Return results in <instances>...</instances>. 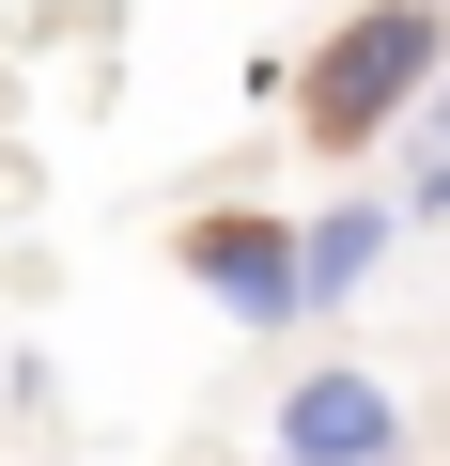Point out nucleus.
Listing matches in <instances>:
<instances>
[{"label":"nucleus","mask_w":450,"mask_h":466,"mask_svg":"<svg viewBox=\"0 0 450 466\" xmlns=\"http://www.w3.org/2000/svg\"><path fill=\"white\" fill-rule=\"evenodd\" d=\"M171 280H202V311L217 327H311V296H295V218L280 202H202L186 233H171Z\"/></svg>","instance_id":"obj_2"},{"label":"nucleus","mask_w":450,"mask_h":466,"mask_svg":"<svg viewBox=\"0 0 450 466\" xmlns=\"http://www.w3.org/2000/svg\"><path fill=\"white\" fill-rule=\"evenodd\" d=\"M388 249H404L388 187H342V202H311V218H295V296H311V311H357Z\"/></svg>","instance_id":"obj_4"},{"label":"nucleus","mask_w":450,"mask_h":466,"mask_svg":"<svg viewBox=\"0 0 450 466\" xmlns=\"http://www.w3.org/2000/svg\"><path fill=\"white\" fill-rule=\"evenodd\" d=\"M388 218H404V233H435V218H450V156H419V171H404V202H388Z\"/></svg>","instance_id":"obj_5"},{"label":"nucleus","mask_w":450,"mask_h":466,"mask_svg":"<svg viewBox=\"0 0 450 466\" xmlns=\"http://www.w3.org/2000/svg\"><path fill=\"white\" fill-rule=\"evenodd\" d=\"M265 466H404V389L357 358H311L265 420Z\"/></svg>","instance_id":"obj_3"},{"label":"nucleus","mask_w":450,"mask_h":466,"mask_svg":"<svg viewBox=\"0 0 450 466\" xmlns=\"http://www.w3.org/2000/svg\"><path fill=\"white\" fill-rule=\"evenodd\" d=\"M404 140H419V156H450V63H435V94L404 109Z\"/></svg>","instance_id":"obj_6"},{"label":"nucleus","mask_w":450,"mask_h":466,"mask_svg":"<svg viewBox=\"0 0 450 466\" xmlns=\"http://www.w3.org/2000/svg\"><path fill=\"white\" fill-rule=\"evenodd\" d=\"M435 63H450V0H357L342 32H311V63H295V125H311V156H373V140H404V109L435 94Z\"/></svg>","instance_id":"obj_1"}]
</instances>
